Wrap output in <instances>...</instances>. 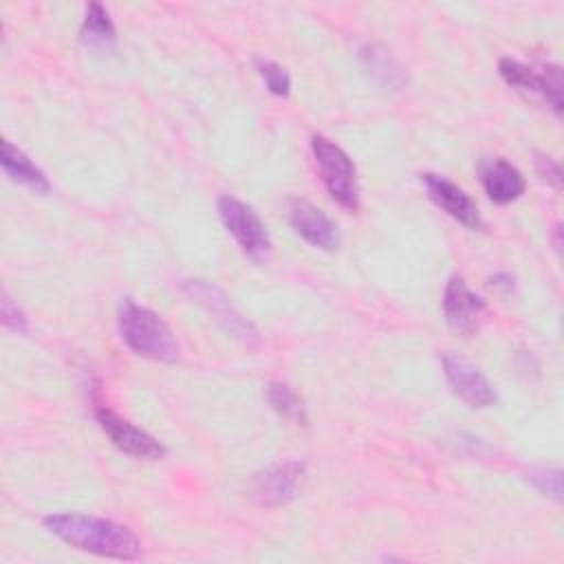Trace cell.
<instances>
[{
	"mask_svg": "<svg viewBox=\"0 0 564 564\" xmlns=\"http://www.w3.org/2000/svg\"><path fill=\"white\" fill-rule=\"evenodd\" d=\"M44 527L77 551L115 560L141 557V540L137 538V533L130 527L108 518L73 511L51 513L44 518Z\"/></svg>",
	"mask_w": 564,
	"mask_h": 564,
	"instance_id": "obj_1",
	"label": "cell"
},
{
	"mask_svg": "<svg viewBox=\"0 0 564 564\" xmlns=\"http://www.w3.org/2000/svg\"><path fill=\"white\" fill-rule=\"evenodd\" d=\"M119 335L126 346L139 357L174 364L178 359V341L165 319L148 306L126 300L119 308Z\"/></svg>",
	"mask_w": 564,
	"mask_h": 564,
	"instance_id": "obj_2",
	"label": "cell"
},
{
	"mask_svg": "<svg viewBox=\"0 0 564 564\" xmlns=\"http://www.w3.org/2000/svg\"><path fill=\"white\" fill-rule=\"evenodd\" d=\"M311 150L322 174V181L337 205L344 209H357L359 205V183L357 170L350 156L330 139L315 134L311 139Z\"/></svg>",
	"mask_w": 564,
	"mask_h": 564,
	"instance_id": "obj_3",
	"label": "cell"
},
{
	"mask_svg": "<svg viewBox=\"0 0 564 564\" xmlns=\"http://www.w3.org/2000/svg\"><path fill=\"white\" fill-rule=\"evenodd\" d=\"M183 291L192 302L203 306L220 326L225 333H229L234 339H238L245 346H256L260 341V335L256 326L229 302V297L212 282L192 278L183 282Z\"/></svg>",
	"mask_w": 564,
	"mask_h": 564,
	"instance_id": "obj_4",
	"label": "cell"
},
{
	"mask_svg": "<svg viewBox=\"0 0 564 564\" xmlns=\"http://www.w3.org/2000/svg\"><path fill=\"white\" fill-rule=\"evenodd\" d=\"M93 412L99 423V427L106 432V436L112 441L117 449L123 454H130L134 458H145V460H156L165 456V445L156 441L152 434L145 430L132 425L128 419L119 416L115 410H110L97 394L93 392Z\"/></svg>",
	"mask_w": 564,
	"mask_h": 564,
	"instance_id": "obj_5",
	"label": "cell"
},
{
	"mask_svg": "<svg viewBox=\"0 0 564 564\" xmlns=\"http://www.w3.org/2000/svg\"><path fill=\"white\" fill-rule=\"evenodd\" d=\"M218 216L225 225V229L234 236V240L240 245V249L251 260H264L271 251V238L267 234L264 223L260 216L242 200L234 196H220L218 198Z\"/></svg>",
	"mask_w": 564,
	"mask_h": 564,
	"instance_id": "obj_6",
	"label": "cell"
},
{
	"mask_svg": "<svg viewBox=\"0 0 564 564\" xmlns=\"http://www.w3.org/2000/svg\"><path fill=\"white\" fill-rule=\"evenodd\" d=\"M498 73L518 93L531 95V97L538 95L553 108L555 115L562 112L564 84H562V68L557 64H546L542 68V73H535L531 66H527L513 57H502L498 62Z\"/></svg>",
	"mask_w": 564,
	"mask_h": 564,
	"instance_id": "obj_7",
	"label": "cell"
},
{
	"mask_svg": "<svg viewBox=\"0 0 564 564\" xmlns=\"http://www.w3.org/2000/svg\"><path fill=\"white\" fill-rule=\"evenodd\" d=\"M304 478L306 467L302 463H275L251 478V496L262 507H282L300 494Z\"/></svg>",
	"mask_w": 564,
	"mask_h": 564,
	"instance_id": "obj_8",
	"label": "cell"
},
{
	"mask_svg": "<svg viewBox=\"0 0 564 564\" xmlns=\"http://www.w3.org/2000/svg\"><path fill=\"white\" fill-rule=\"evenodd\" d=\"M443 313L447 326L458 335H474L487 313V304L463 278H449L443 293Z\"/></svg>",
	"mask_w": 564,
	"mask_h": 564,
	"instance_id": "obj_9",
	"label": "cell"
},
{
	"mask_svg": "<svg viewBox=\"0 0 564 564\" xmlns=\"http://www.w3.org/2000/svg\"><path fill=\"white\" fill-rule=\"evenodd\" d=\"M443 370L447 383L452 386L454 394L463 399L469 408H489L496 403V390L487 381V377L465 357L456 352L443 355Z\"/></svg>",
	"mask_w": 564,
	"mask_h": 564,
	"instance_id": "obj_10",
	"label": "cell"
},
{
	"mask_svg": "<svg viewBox=\"0 0 564 564\" xmlns=\"http://www.w3.org/2000/svg\"><path fill=\"white\" fill-rule=\"evenodd\" d=\"M421 183L425 185V192H427L430 200L436 207H441L447 216H452L454 220H458L467 229H480L482 227L480 209L463 187H458L449 178H445L441 174H434V172L421 174Z\"/></svg>",
	"mask_w": 564,
	"mask_h": 564,
	"instance_id": "obj_11",
	"label": "cell"
},
{
	"mask_svg": "<svg viewBox=\"0 0 564 564\" xmlns=\"http://www.w3.org/2000/svg\"><path fill=\"white\" fill-rule=\"evenodd\" d=\"M289 223L295 229V234H300L308 245L317 249L333 251L339 245L335 223L308 200H291Z\"/></svg>",
	"mask_w": 564,
	"mask_h": 564,
	"instance_id": "obj_12",
	"label": "cell"
},
{
	"mask_svg": "<svg viewBox=\"0 0 564 564\" xmlns=\"http://www.w3.org/2000/svg\"><path fill=\"white\" fill-rule=\"evenodd\" d=\"M478 174L487 196L498 205H509L524 194V176L507 159H485L478 165Z\"/></svg>",
	"mask_w": 564,
	"mask_h": 564,
	"instance_id": "obj_13",
	"label": "cell"
},
{
	"mask_svg": "<svg viewBox=\"0 0 564 564\" xmlns=\"http://www.w3.org/2000/svg\"><path fill=\"white\" fill-rule=\"evenodd\" d=\"M0 163H2L4 174L11 181H15V183H20V185H24V187H29L37 194H46L51 189L48 178L44 176V172L18 145H13L9 139L2 141Z\"/></svg>",
	"mask_w": 564,
	"mask_h": 564,
	"instance_id": "obj_14",
	"label": "cell"
},
{
	"mask_svg": "<svg viewBox=\"0 0 564 564\" xmlns=\"http://www.w3.org/2000/svg\"><path fill=\"white\" fill-rule=\"evenodd\" d=\"M79 35H82V42H84L86 46L97 48V51H110V48L115 46L117 31H115V24H112V20H110V13L106 11L104 4L90 2V4L86 7Z\"/></svg>",
	"mask_w": 564,
	"mask_h": 564,
	"instance_id": "obj_15",
	"label": "cell"
},
{
	"mask_svg": "<svg viewBox=\"0 0 564 564\" xmlns=\"http://www.w3.org/2000/svg\"><path fill=\"white\" fill-rule=\"evenodd\" d=\"M366 70L379 79L381 84L386 86H392V88H399L403 84V73L397 64V59L390 55V51H386L383 46L379 44H366L359 53Z\"/></svg>",
	"mask_w": 564,
	"mask_h": 564,
	"instance_id": "obj_16",
	"label": "cell"
},
{
	"mask_svg": "<svg viewBox=\"0 0 564 564\" xmlns=\"http://www.w3.org/2000/svg\"><path fill=\"white\" fill-rule=\"evenodd\" d=\"M267 401L269 405L286 421H293V423H300L304 425L306 423V408H304V401L302 397L284 381H271L267 386Z\"/></svg>",
	"mask_w": 564,
	"mask_h": 564,
	"instance_id": "obj_17",
	"label": "cell"
},
{
	"mask_svg": "<svg viewBox=\"0 0 564 564\" xmlns=\"http://www.w3.org/2000/svg\"><path fill=\"white\" fill-rule=\"evenodd\" d=\"M256 68H258V75L262 77V82H264V86L269 88L271 95L286 97L291 93V77H289L286 68H282L280 64L269 62V59H258Z\"/></svg>",
	"mask_w": 564,
	"mask_h": 564,
	"instance_id": "obj_18",
	"label": "cell"
},
{
	"mask_svg": "<svg viewBox=\"0 0 564 564\" xmlns=\"http://www.w3.org/2000/svg\"><path fill=\"white\" fill-rule=\"evenodd\" d=\"M529 482L555 502L562 500V471L560 469H535L529 474Z\"/></svg>",
	"mask_w": 564,
	"mask_h": 564,
	"instance_id": "obj_19",
	"label": "cell"
},
{
	"mask_svg": "<svg viewBox=\"0 0 564 564\" xmlns=\"http://www.w3.org/2000/svg\"><path fill=\"white\" fill-rule=\"evenodd\" d=\"M0 313H2V324L4 328L18 333V335H24L29 330V319L24 315V311L7 295L2 293V300H0Z\"/></svg>",
	"mask_w": 564,
	"mask_h": 564,
	"instance_id": "obj_20",
	"label": "cell"
},
{
	"mask_svg": "<svg viewBox=\"0 0 564 564\" xmlns=\"http://www.w3.org/2000/svg\"><path fill=\"white\" fill-rule=\"evenodd\" d=\"M535 170H538V174H540L542 181H546V183L553 185V187H560V183H562V170H560V163H557L555 159L544 156V154L538 156Z\"/></svg>",
	"mask_w": 564,
	"mask_h": 564,
	"instance_id": "obj_21",
	"label": "cell"
},
{
	"mask_svg": "<svg viewBox=\"0 0 564 564\" xmlns=\"http://www.w3.org/2000/svg\"><path fill=\"white\" fill-rule=\"evenodd\" d=\"M489 282H491L494 289H498V291H502V293H509V291L513 289V275H509V273H505V271L491 275Z\"/></svg>",
	"mask_w": 564,
	"mask_h": 564,
	"instance_id": "obj_22",
	"label": "cell"
}]
</instances>
